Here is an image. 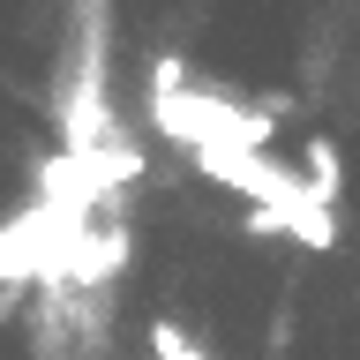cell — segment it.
Wrapping results in <instances>:
<instances>
[{
  "instance_id": "obj_1",
  "label": "cell",
  "mask_w": 360,
  "mask_h": 360,
  "mask_svg": "<svg viewBox=\"0 0 360 360\" xmlns=\"http://www.w3.org/2000/svg\"><path fill=\"white\" fill-rule=\"evenodd\" d=\"M150 83H158L150 120H158V135H173L180 150H248V158H263L270 128H278L270 105H233L225 90H188L180 83V60H158Z\"/></svg>"
},
{
  "instance_id": "obj_2",
  "label": "cell",
  "mask_w": 360,
  "mask_h": 360,
  "mask_svg": "<svg viewBox=\"0 0 360 360\" xmlns=\"http://www.w3.org/2000/svg\"><path fill=\"white\" fill-rule=\"evenodd\" d=\"M300 188H308L323 210H338V195H345V150H338L330 135H308V143H300Z\"/></svg>"
},
{
  "instance_id": "obj_3",
  "label": "cell",
  "mask_w": 360,
  "mask_h": 360,
  "mask_svg": "<svg viewBox=\"0 0 360 360\" xmlns=\"http://www.w3.org/2000/svg\"><path fill=\"white\" fill-rule=\"evenodd\" d=\"M150 353H158V360H188V353H195V338H188V323H173V315H158V323H150Z\"/></svg>"
},
{
  "instance_id": "obj_4",
  "label": "cell",
  "mask_w": 360,
  "mask_h": 360,
  "mask_svg": "<svg viewBox=\"0 0 360 360\" xmlns=\"http://www.w3.org/2000/svg\"><path fill=\"white\" fill-rule=\"evenodd\" d=\"M188 360H210V353H202V345H195V353H188Z\"/></svg>"
}]
</instances>
